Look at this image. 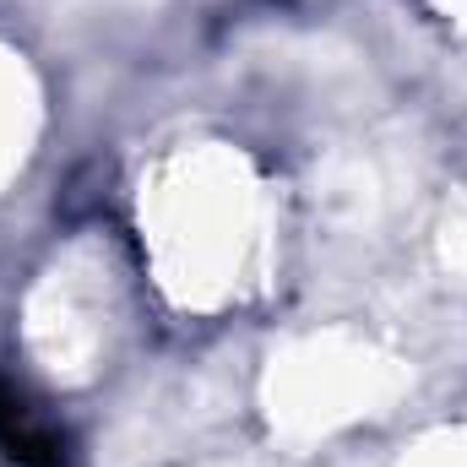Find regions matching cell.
Wrapping results in <instances>:
<instances>
[{"instance_id":"6da1fadb","label":"cell","mask_w":467,"mask_h":467,"mask_svg":"<svg viewBox=\"0 0 467 467\" xmlns=\"http://www.w3.org/2000/svg\"><path fill=\"white\" fill-rule=\"evenodd\" d=\"M136 223L169 305L223 310L266 261V191L250 158L196 141L158 158L141 180Z\"/></svg>"},{"instance_id":"7a4b0ae2","label":"cell","mask_w":467,"mask_h":467,"mask_svg":"<svg viewBox=\"0 0 467 467\" xmlns=\"http://www.w3.org/2000/svg\"><path fill=\"white\" fill-rule=\"evenodd\" d=\"M408 391V364L358 332H310L272 353L261 375L266 424L283 441H327L380 419Z\"/></svg>"},{"instance_id":"3957f363","label":"cell","mask_w":467,"mask_h":467,"mask_svg":"<svg viewBox=\"0 0 467 467\" xmlns=\"http://www.w3.org/2000/svg\"><path fill=\"white\" fill-rule=\"evenodd\" d=\"M109 337H115V272H109V255L99 244L77 239L27 288L22 343L49 380L82 386L99 375Z\"/></svg>"},{"instance_id":"277c9868","label":"cell","mask_w":467,"mask_h":467,"mask_svg":"<svg viewBox=\"0 0 467 467\" xmlns=\"http://www.w3.org/2000/svg\"><path fill=\"white\" fill-rule=\"evenodd\" d=\"M44 125V99H38V77L27 71L22 55L0 49V191L22 174L33 141Z\"/></svg>"},{"instance_id":"5b68a950","label":"cell","mask_w":467,"mask_h":467,"mask_svg":"<svg viewBox=\"0 0 467 467\" xmlns=\"http://www.w3.org/2000/svg\"><path fill=\"white\" fill-rule=\"evenodd\" d=\"M402 467H467V424H446V430H430Z\"/></svg>"},{"instance_id":"8992f818","label":"cell","mask_w":467,"mask_h":467,"mask_svg":"<svg viewBox=\"0 0 467 467\" xmlns=\"http://www.w3.org/2000/svg\"><path fill=\"white\" fill-rule=\"evenodd\" d=\"M435 244H441V266L467 283V196H451V202H446Z\"/></svg>"},{"instance_id":"52a82bcc","label":"cell","mask_w":467,"mask_h":467,"mask_svg":"<svg viewBox=\"0 0 467 467\" xmlns=\"http://www.w3.org/2000/svg\"><path fill=\"white\" fill-rule=\"evenodd\" d=\"M441 11H446V22H451L457 33H467V0H441Z\"/></svg>"}]
</instances>
